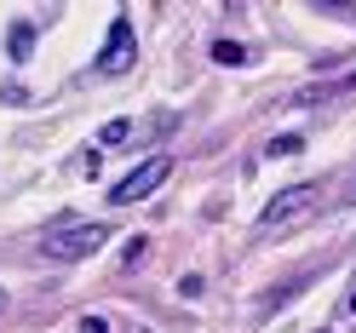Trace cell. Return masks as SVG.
<instances>
[{
	"label": "cell",
	"mask_w": 356,
	"mask_h": 333,
	"mask_svg": "<svg viewBox=\"0 0 356 333\" xmlns=\"http://www.w3.org/2000/svg\"><path fill=\"white\" fill-rule=\"evenodd\" d=\"M299 149H305V138H276L270 144V155H299Z\"/></svg>",
	"instance_id": "cell-11"
},
{
	"label": "cell",
	"mask_w": 356,
	"mask_h": 333,
	"mask_svg": "<svg viewBox=\"0 0 356 333\" xmlns=\"http://www.w3.org/2000/svg\"><path fill=\"white\" fill-rule=\"evenodd\" d=\"M322 207V190L316 184H287V190H276L270 202H264V213H259V225L270 230V225H293L299 213H316Z\"/></svg>",
	"instance_id": "cell-2"
},
{
	"label": "cell",
	"mask_w": 356,
	"mask_h": 333,
	"mask_svg": "<svg viewBox=\"0 0 356 333\" xmlns=\"http://www.w3.org/2000/svg\"><path fill=\"white\" fill-rule=\"evenodd\" d=\"M6 52H12V63H24V58L35 52V24H12V40H6Z\"/></svg>",
	"instance_id": "cell-5"
},
{
	"label": "cell",
	"mask_w": 356,
	"mask_h": 333,
	"mask_svg": "<svg viewBox=\"0 0 356 333\" xmlns=\"http://www.w3.org/2000/svg\"><path fill=\"white\" fill-rule=\"evenodd\" d=\"M253 52L248 47H236V40H213V63H248Z\"/></svg>",
	"instance_id": "cell-6"
},
{
	"label": "cell",
	"mask_w": 356,
	"mask_h": 333,
	"mask_svg": "<svg viewBox=\"0 0 356 333\" xmlns=\"http://www.w3.org/2000/svg\"><path fill=\"white\" fill-rule=\"evenodd\" d=\"M98 167H104V161H98V149H81L75 161H70V172H81V179H98Z\"/></svg>",
	"instance_id": "cell-8"
},
{
	"label": "cell",
	"mask_w": 356,
	"mask_h": 333,
	"mask_svg": "<svg viewBox=\"0 0 356 333\" xmlns=\"http://www.w3.org/2000/svg\"><path fill=\"white\" fill-rule=\"evenodd\" d=\"M339 207H356V167L339 179Z\"/></svg>",
	"instance_id": "cell-10"
},
{
	"label": "cell",
	"mask_w": 356,
	"mask_h": 333,
	"mask_svg": "<svg viewBox=\"0 0 356 333\" xmlns=\"http://www.w3.org/2000/svg\"><path fill=\"white\" fill-rule=\"evenodd\" d=\"M109 241V225H58L40 236V259H52V264H75V259H92L98 247Z\"/></svg>",
	"instance_id": "cell-1"
},
{
	"label": "cell",
	"mask_w": 356,
	"mask_h": 333,
	"mask_svg": "<svg viewBox=\"0 0 356 333\" xmlns=\"http://www.w3.org/2000/svg\"><path fill=\"white\" fill-rule=\"evenodd\" d=\"M350 17H356V6H350Z\"/></svg>",
	"instance_id": "cell-15"
},
{
	"label": "cell",
	"mask_w": 356,
	"mask_h": 333,
	"mask_svg": "<svg viewBox=\"0 0 356 333\" xmlns=\"http://www.w3.org/2000/svg\"><path fill=\"white\" fill-rule=\"evenodd\" d=\"M0 310H6V293H0Z\"/></svg>",
	"instance_id": "cell-14"
},
{
	"label": "cell",
	"mask_w": 356,
	"mask_h": 333,
	"mask_svg": "<svg viewBox=\"0 0 356 333\" xmlns=\"http://www.w3.org/2000/svg\"><path fill=\"white\" fill-rule=\"evenodd\" d=\"M98 144H132V121H104Z\"/></svg>",
	"instance_id": "cell-7"
},
{
	"label": "cell",
	"mask_w": 356,
	"mask_h": 333,
	"mask_svg": "<svg viewBox=\"0 0 356 333\" xmlns=\"http://www.w3.org/2000/svg\"><path fill=\"white\" fill-rule=\"evenodd\" d=\"M144 253H149V241H144V236H132V241H127V253H121V264H127V270H138Z\"/></svg>",
	"instance_id": "cell-9"
},
{
	"label": "cell",
	"mask_w": 356,
	"mask_h": 333,
	"mask_svg": "<svg viewBox=\"0 0 356 333\" xmlns=\"http://www.w3.org/2000/svg\"><path fill=\"white\" fill-rule=\"evenodd\" d=\"M345 316H356V287H350V293H345Z\"/></svg>",
	"instance_id": "cell-12"
},
{
	"label": "cell",
	"mask_w": 356,
	"mask_h": 333,
	"mask_svg": "<svg viewBox=\"0 0 356 333\" xmlns=\"http://www.w3.org/2000/svg\"><path fill=\"white\" fill-rule=\"evenodd\" d=\"M167 172H172V161H167V155H149V161H144L138 172H127V179H121L115 190H109V202H115V207L144 202V195H155V190L167 184Z\"/></svg>",
	"instance_id": "cell-4"
},
{
	"label": "cell",
	"mask_w": 356,
	"mask_h": 333,
	"mask_svg": "<svg viewBox=\"0 0 356 333\" xmlns=\"http://www.w3.org/2000/svg\"><path fill=\"white\" fill-rule=\"evenodd\" d=\"M81 333H109V327L104 322H81Z\"/></svg>",
	"instance_id": "cell-13"
},
{
	"label": "cell",
	"mask_w": 356,
	"mask_h": 333,
	"mask_svg": "<svg viewBox=\"0 0 356 333\" xmlns=\"http://www.w3.org/2000/svg\"><path fill=\"white\" fill-rule=\"evenodd\" d=\"M132 58H138V35H132V17H115V24H109L104 52L92 58V75H127V70H132Z\"/></svg>",
	"instance_id": "cell-3"
}]
</instances>
